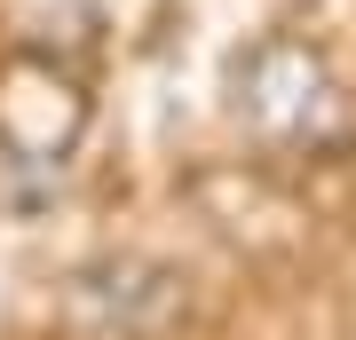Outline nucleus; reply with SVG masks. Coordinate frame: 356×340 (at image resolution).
Returning <instances> with one entry per match:
<instances>
[{
  "mask_svg": "<svg viewBox=\"0 0 356 340\" xmlns=\"http://www.w3.org/2000/svg\"><path fill=\"white\" fill-rule=\"evenodd\" d=\"M229 95H238V127L269 151H317L348 127V103H341V79H332V63L309 48V40H261L254 56L238 63V79H229Z\"/></svg>",
  "mask_w": 356,
  "mask_h": 340,
  "instance_id": "f257e3e1",
  "label": "nucleus"
}]
</instances>
